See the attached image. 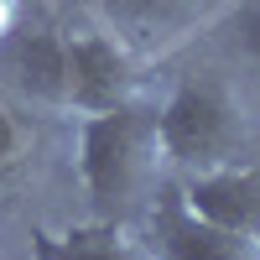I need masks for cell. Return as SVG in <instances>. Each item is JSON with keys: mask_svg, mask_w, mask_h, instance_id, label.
Wrapping results in <instances>:
<instances>
[{"mask_svg": "<svg viewBox=\"0 0 260 260\" xmlns=\"http://www.w3.org/2000/svg\"><path fill=\"white\" fill-rule=\"evenodd\" d=\"M78 172L89 187L94 208L104 219H125L141 208L156 187L161 172V136H156V110L146 104H120L104 115H83L78 125Z\"/></svg>", "mask_w": 260, "mask_h": 260, "instance_id": "cell-1", "label": "cell"}, {"mask_svg": "<svg viewBox=\"0 0 260 260\" xmlns=\"http://www.w3.org/2000/svg\"><path fill=\"white\" fill-rule=\"evenodd\" d=\"M156 136H161V161L198 177V172H219L240 161L250 125H245L240 99L219 78H187L156 110Z\"/></svg>", "mask_w": 260, "mask_h": 260, "instance_id": "cell-2", "label": "cell"}, {"mask_svg": "<svg viewBox=\"0 0 260 260\" xmlns=\"http://www.w3.org/2000/svg\"><path fill=\"white\" fill-rule=\"evenodd\" d=\"M141 240L156 250V260H260V240L198 219V213L187 208L182 187L161 192V203L151 208Z\"/></svg>", "mask_w": 260, "mask_h": 260, "instance_id": "cell-3", "label": "cell"}, {"mask_svg": "<svg viewBox=\"0 0 260 260\" xmlns=\"http://www.w3.org/2000/svg\"><path fill=\"white\" fill-rule=\"evenodd\" d=\"M136 99V62L120 42L83 31L68 37V110L78 115H104Z\"/></svg>", "mask_w": 260, "mask_h": 260, "instance_id": "cell-4", "label": "cell"}, {"mask_svg": "<svg viewBox=\"0 0 260 260\" xmlns=\"http://www.w3.org/2000/svg\"><path fill=\"white\" fill-rule=\"evenodd\" d=\"M182 198L198 219L260 240V167L229 161L219 172H198V177L182 182Z\"/></svg>", "mask_w": 260, "mask_h": 260, "instance_id": "cell-5", "label": "cell"}, {"mask_svg": "<svg viewBox=\"0 0 260 260\" xmlns=\"http://www.w3.org/2000/svg\"><path fill=\"white\" fill-rule=\"evenodd\" d=\"M6 68L26 99L68 110V37H57V31L6 37Z\"/></svg>", "mask_w": 260, "mask_h": 260, "instance_id": "cell-6", "label": "cell"}, {"mask_svg": "<svg viewBox=\"0 0 260 260\" xmlns=\"http://www.w3.org/2000/svg\"><path fill=\"white\" fill-rule=\"evenodd\" d=\"M31 260H156L141 234H130L125 224H78V229H37L31 234Z\"/></svg>", "mask_w": 260, "mask_h": 260, "instance_id": "cell-7", "label": "cell"}, {"mask_svg": "<svg viewBox=\"0 0 260 260\" xmlns=\"http://www.w3.org/2000/svg\"><path fill=\"white\" fill-rule=\"evenodd\" d=\"M229 42H234V52H245L260 68V6H245L240 16L229 21Z\"/></svg>", "mask_w": 260, "mask_h": 260, "instance_id": "cell-8", "label": "cell"}, {"mask_svg": "<svg viewBox=\"0 0 260 260\" xmlns=\"http://www.w3.org/2000/svg\"><path fill=\"white\" fill-rule=\"evenodd\" d=\"M21 156H26V125H21L6 104H0V177H6Z\"/></svg>", "mask_w": 260, "mask_h": 260, "instance_id": "cell-9", "label": "cell"}, {"mask_svg": "<svg viewBox=\"0 0 260 260\" xmlns=\"http://www.w3.org/2000/svg\"><path fill=\"white\" fill-rule=\"evenodd\" d=\"M11 26H16V0H0V42L11 37Z\"/></svg>", "mask_w": 260, "mask_h": 260, "instance_id": "cell-10", "label": "cell"}]
</instances>
